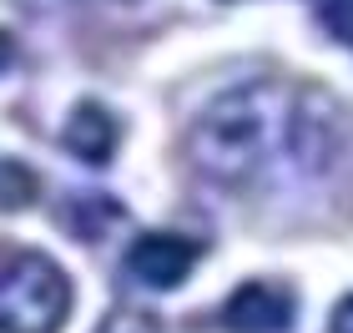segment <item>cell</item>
I'll use <instances>...</instances> for the list:
<instances>
[{
  "instance_id": "6da1fadb",
  "label": "cell",
  "mask_w": 353,
  "mask_h": 333,
  "mask_svg": "<svg viewBox=\"0 0 353 333\" xmlns=\"http://www.w3.org/2000/svg\"><path fill=\"white\" fill-rule=\"evenodd\" d=\"M328 147L333 106L288 81L232 86L187 126V162L222 187H252L278 167H323Z\"/></svg>"
},
{
  "instance_id": "52a82bcc",
  "label": "cell",
  "mask_w": 353,
  "mask_h": 333,
  "mask_svg": "<svg viewBox=\"0 0 353 333\" xmlns=\"http://www.w3.org/2000/svg\"><path fill=\"white\" fill-rule=\"evenodd\" d=\"M96 333H162V328H157L147 313H111Z\"/></svg>"
},
{
  "instance_id": "277c9868",
  "label": "cell",
  "mask_w": 353,
  "mask_h": 333,
  "mask_svg": "<svg viewBox=\"0 0 353 333\" xmlns=\"http://www.w3.org/2000/svg\"><path fill=\"white\" fill-rule=\"evenodd\" d=\"M222 323L232 333H283L293 323V293L283 283H243L228 303H222Z\"/></svg>"
},
{
  "instance_id": "5b68a950",
  "label": "cell",
  "mask_w": 353,
  "mask_h": 333,
  "mask_svg": "<svg viewBox=\"0 0 353 333\" xmlns=\"http://www.w3.org/2000/svg\"><path fill=\"white\" fill-rule=\"evenodd\" d=\"M117 117L101 106V101H81L71 111V121H66V132H61V141H66V152L71 157H81V162L91 167H106L111 162V152H117Z\"/></svg>"
},
{
  "instance_id": "8992f818",
  "label": "cell",
  "mask_w": 353,
  "mask_h": 333,
  "mask_svg": "<svg viewBox=\"0 0 353 333\" xmlns=\"http://www.w3.org/2000/svg\"><path fill=\"white\" fill-rule=\"evenodd\" d=\"M308 6H313V15L323 21V30L333 41L353 46V0H308Z\"/></svg>"
},
{
  "instance_id": "ba28073f",
  "label": "cell",
  "mask_w": 353,
  "mask_h": 333,
  "mask_svg": "<svg viewBox=\"0 0 353 333\" xmlns=\"http://www.w3.org/2000/svg\"><path fill=\"white\" fill-rule=\"evenodd\" d=\"M328 333H353V298H343V303L333 308V323H328Z\"/></svg>"
},
{
  "instance_id": "3957f363",
  "label": "cell",
  "mask_w": 353,
  "mask_h": 333,
  "mask_svg": "<svg viewBox=\"0 0 353 333\" xmlns=\"http://www.w3.org/2000/svg\"><path fill=\"white\" fill-rule=\"evenodd\" d=\"M197 258H202V243H192L182 232H141L126 248V273L147 288H176V283H187Z\"/></svg>"
},
{
  "instance_id": "7a4b0ae2",
  "label": "cell",
  "mask_w": 353,
  "mask_h": 333,
  "mask_svg": "<svg viewBox=\"0 0 353 333\" xmlns=\"http://www.w3.org/2000/svg\"><path fill=\"white\" fill-rule=\"evenodd\" d=\"M71 319V278L46 252L0 248V333H61Z\"/></svg>"
}]
</instances>
